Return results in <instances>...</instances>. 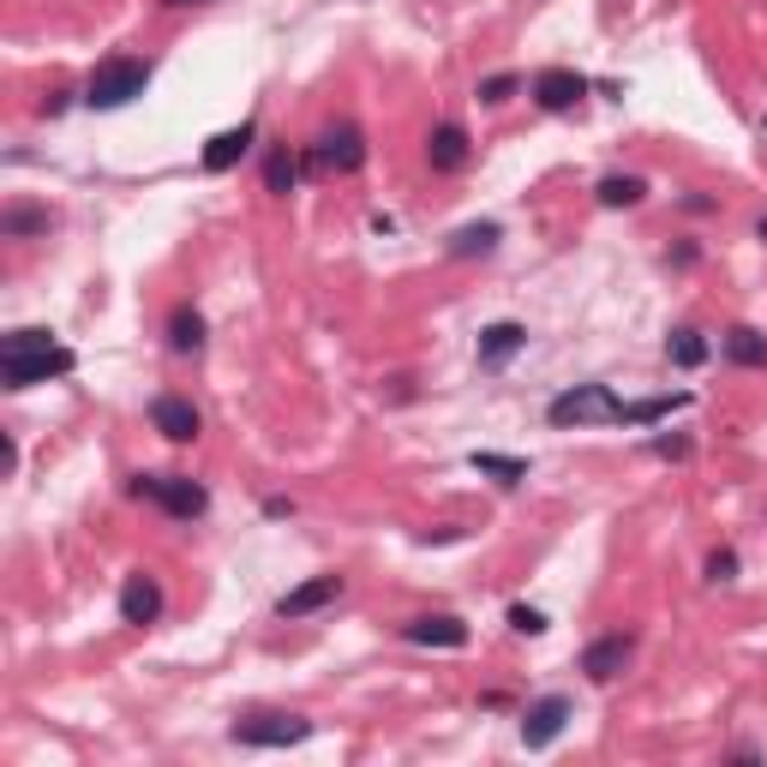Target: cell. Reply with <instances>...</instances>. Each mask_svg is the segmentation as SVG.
Listing matches in <instances>:
<instances>
[{"label":"cell","mask_w":767,"mask_h":767,"mask_svg":"<svg viewBox=\"0 0 767 767\" xmlns=\"http://www.w3.org/2000/svg\"><path fill=\"white\" fill-rule=\"evenodd\" d=\"M252 139H258L252 120H240V127L216 132V139L204 144V169H210V174H228V169H235V162L246 156V150H252Z\"/></svg>","instance_id":"9a60e30c"},{"label":"cell","mask_w":767,"mask_h":767,"mask_svg":"<svg viewBox=\"0 0 767 767\" xmlns=\"http://www.w3.org/2000/svg\"><path fill=\"white\" fill-rule=\"evenodd\" d=\"M43 228H48V210H36V204H7V210H0V235L7 240L43 235Z\"/></svg>","instance_id":"44dd1931"},{"label":"cell","mask_w":767,"mask_h":767,"mask_svg":"<svg viewBox=\"0 0 767 767\" xmlns=\"http://www.w3.org/2000/svg\"><path fill=\"white\" fill-rule=\"evenodd\" d=\"M331 599H342V575H312V582L288 587L277 599V618H312V612H324Z\"/></svg>","instance_id":"7c38bea8"},{"label":"cell","mask_w":767,"mask_h":767,"mask_svg":"<svg viewBox=\"0 0 767 767\" xmlns=\"http://www.w3.org/2000/svg\"><path fill=\"white\" fill-rule=\"evenodd\" d=\"M402 636L414 641V648H468V624L450 618V612H437V618H408Z\"/></svg>","instance_id":"4fadbf2b"},{"label":"cell","mask_w":767,"mask_h":767,"mask_svg":"<svg viewBox=\"0 0 767 767\" xmlns=\"http://www.w3.org/2000/svg\"><path fill=\"white\" fill-rule=\"evenodd\" d=\"M666 354H671V366H702L707 360V336L702 331H671Z\"/></svg>","instance_id":"cb8c5ba5"},{"label":"cell","mask_w":767,"mask_h":767,"mask_svg":"<svg viewBox=\"0 0 767 767\" xmlns=\"http://www.w3.org/2000/svg\"><path fill=\"white\" fill-rule=\"evenodd\" d=\"M162 618V587H156V575H144V570H132L127 582H120V624H156Z\"/></svg>","instance_id":"8fae6325"},{"label":"cell","mask_w":767,"mask_h":767,"mask_svg":"<svg viewBox=\"0 0 767 767\" xmlns=\"http://www.w3.org/2000/svg\"><path fill=\"white\" fill-rule=\"evenodd\" d=\"M629 653H636V636H624V629H612V636H599V641H587L582 648V671L594 683H612L618 671L629 666Z\"/></svg>","instance_id":"30bf717a"},{"label":"cell","mask_w":767,"mask_h":767,"mask_svg":"<svg viewBox=\"0 0 767 767\" xmlns=\"http://www.w3.org/2000/svg\"><path fill=\"white\" fill-rule=\"evenodd\" d=\"M132 498H156L174 522H192V516L210 510V491L186 474H132Z\"/></svg>","instance_id":"277c9868"},{"label":"cell","mask_w":767,"mask_h":767,"mask_svg":"<svg viewBox=\"0 0 767 767\" xmlns=\"http://www.w3.org/2000/svg\"><path fill=\"white\" fill-rule=\"evenodd\" d=\"M73 366H78V354L61 348L48 331H12V336H0V384H7V390H31V384L66 378Z\"/></svg>","instance_id":"6da1fadb"},{"label":"cell","mask_w":767,"mask_h":767,"mask_svg":"<svg viewBox=\"0 0 767 767\" xmlns=\"http://www.w3.org/2000/svg\"><path fill=\"white\" fill-rule=\"evenodd\" d=\"M594 198L606 204V210H629V204L648 198V181H636V174H606V181L594 186Z\"/></svg>","instance_id":"ac0fdd59"},{"label":"cell","mask_w":767,"mask_h":767,"mask_svg":"<svg viewBox=\"0 0 767 767\" xmlns=\"http://www.w3.org/2000/svg\"><path fill=\"white\" fill-rule=\"evenodd\" d=\"M150 426L169 437V444H192V437L204 432V420H198V408H192L186 396L162 390V396H150Z\"/></svg>","instance_id":"52a82bcc"},{"label":"cell","mask_w":767,"mask_h":767,"mask_svg":"<svg viewBox=\"0 0 767 767\" xmlns=\"http://www.w3.org/2000/svg\"><path fill=\"white\" fill-rule=\"evenodd\" d=\"M756 235H761V240H767V216H761V228H756Z\"/></svg>","instance_id":"4dcf8cb0"},{"label":"cell","mask_w":767,"mask_h":767,"mask_svg":"<svg viewBox=\"0 0 767 767\" xmlns=\"http://www.w3.org/2000/svg\"><path fill=\"white\" fill-rule=\"evenodd\" d=\"M150 90V61H132V54H115V61H102L90 73L85 85V102L90 108H127L132 96Z\"/></svg>","instance_id":"3957f363"},{"label":"cell","mask_w":767,"mask_h":767,"mask_svg":"<svg viewBox=\"0 0 767 767\" xmlns=\"http://www.w3.org/2000/svg\"><path fill=\"white\" fill-rule=\"evenodd\" d=\"M240 749H288V744H306L312 737V720L300 714H252V720H235L228 725Z\"/></svg>","instance_id":"5b68a950"},{"label":"cell","mask_w":767,"mask_h":767,"mask_svg":"<svg viewBox=\"0 0 767 767\" xmlns=\"http://www.w3.org/2000/svg\"><path fill=\"white\" fill-rule=\"evenodd\" d=\"M570 714H575V707H570V695H540V702H533L528 714H522V744H528V749L558 744V732L570 725Z\"/></svg>","instance_id":"ba28073f"},{"label":"cell","mask_w":767,"mask_h":767,"mask_svg":"<svg viewBox=\"0 0 767 767\" xmlns=\"http://www.w3.org/2000/svg\"><path fill=\"white\" fill-rule=\"evenodd\" d=\"M707 582H737V552H714V558H707Z\"/></svg>","instance_id":"83f0119b"},{"label":"cell","mask_w":767,"mask_h":767,"mask_svg":"<svg viewBox=\"0 0 767 767\" xmlns=\"http://www.w3.org/2000/svg\"><path fill=\"white\" fill-rule=\"evenodd\" d=\"M725 360H737V366H767V336L749 331V324L725 331Z\"/></svg>","instance_id":"d6986e66"},{"label":"cell","mask_w":767,"mask_h":767,"mask_svg":"<svg viewBox=\"0 0 767 767\" xmlns=\"http://www.w3.org/2000/svg\"><path fill=\"white\" fill-rule=\"evenodd\" d=\"M426 162L437 174H456L462 162H468V132H462L456 120H437L432 139H426Z\"/></svg>","instance_id":"5bb4252c"},{"label":"cell","mask_w":767,"mask_h":767,"mask_svg":"<svg viewBox=\"0 0 767 767\" xmlns=\"http://www.w3.org/2000/svg\"><path fill=\"white\" fill-rule=\"evenodd\" d=\"M618 414H624V402L612 396V384H575V390L545 402L552 426H618Z\"/></svg>","instance_id":"7a4b0ae2"},{"label":"cell","mask_w":767,"mask_h":767,"mask_svg":"<svg viewBox=\"0 0 767 767\" xmlns=\"http://www.w3.org/2000/svg\"><path fill=\"white\" fill-rule=\"evenodd\" d=\"M498 240H504L498 223H468L456 240H450V252H456V258H474V252L486 258V252H498Z\"/></svg>","instance_id":"7402d4cb"},{"label":"cell","mask_w":767,"mask_h":767,"mask_svg":"<svg viewBox=\"0 0 767 767\" xmlns=\"http://www.w3.org/2000/svg\"><path fill=\"white\" fill-rule=\"evenodd\" d=\"M653 456H671V462L690 456V437H653Z\"/></svg>","instance_id":"f1b7e54d"},{"label":"cell","mask_w":767,"mask_h":767,"mask_svg":"<svg viewBox=\"0 0 767 767\" xmlns=\"http://www.w3.org/2000/svg\"><path fill=\"white\" fill-rule=\"evenodd\" d=\"M162 7H204V0H162Z\"/></svg>","instance_id":"f546056e"},{"label":"cell","mask_w":767,"mask_h":767,"mask_svg":"<svg viewBox=\"0 0 767 767\" xmlns=\"http://www.w3.org/2000/svg\"><path fill=\"white\" fill-rule=\"evenodd\" d=\"M366 162V139H360V127H331L318 144H312V169H331V174H354Z\"/></svg>","instance_id":"8992f818"},{"label":"cell","mask_w":767,"mask_h":767,"mask_svg":"<svg viewBox=\"0 0 767 767\" xmlns=\"http://www.w3.org/2000/svg\"><path fill=\"white\" fill-rule=\"evenodd\" d=\"M468 462H474L479 474H491L498 486H516V479H528V462H522V456H498V450H474Z\"/></svg>","instance_id":"603a6c76"},{"label":"cell","mask_w":767,"mask_h":767,"mask_svg":"<svg viewBox=\"0 0 767 767\" xmlns=\"http://www.w3.org/2000/svg\"><path fill=\"white\" fill-rule=\"evenodd\" d=\"M587 96V78L570 73V66H545V73H533V102L545 108V115H564Z\"/></svg>","instance_id":"9c48e42d"},{"label":"cell","mask_w":767,"mask_h":767,"mask_svg":"<svg viewBox=\"0 0 767 767\" xmlns=\"http://www.w3.org/2000/svg\"><path fill=\"white\" fill-rule=\"evenodd\" d=\"M294 181H300V162L277 144V150L264 156V186H270V192H294Z\"/></svg>","instance_id":"d4e9b609"},{"label":"cell","mask_w":767,"mask_h":767,"mask_svg":"<svg viewBox=\"0 0 767 767\" xmlns=\"http://www.w3.org/2000/svg\"><path fill=\"white\" fill-rule=\"evenodd\" d=\"M671 408H690V390H678V396H648V402H624L618 426H653V420L671 414Z\"/></svg>","instance_id":"e0dca14e"},{"label":"cell","mask_w":767,"mask_h":767,"mask_svg":"<svg viewBox=\"0 0 767 767\" xmlns=\"http://www.w3.org/2000/svg\"><path fill=\"white\" fill-rule=\"evenodd\" d=\"M169 348L174 354H198L204 348V318L192 306H174V318H169Z\"/></svg>","instance_id":"ffe728a7"},{"label":"cell","mask_w":767,"mask_h":767,"mask_svg":"<svg viewBox=\"0 0 767 767\" xmlns=\"http://www.w3.org/2000/svg\"><path fill=\"white\" fill-rule=\"evenodd\" d=\"M516 85H522V78H516V73H491L486 85H479V102H486V108L510 102V96H516Z\"/></svg>","instance_id":"484cf974"},{"label":"cell","mask_w":767,"mask_h":767,"mask_svg":"<svg viewBox=\"0 0 767 767\" xmlns=\"http://www.w3.org/2000/svg\"><path fill=\"white\" fill-rule=\"evenodd\" d=\"M516 348H528V331H522V324L504 318V324H486V331H479V366H504Z\"/></svg>","instance_id":"2e32d148"},{"label":"cell","mask_w":767,"mask_h":767,"mask_svg":"<svg viewBox=\"0 0 767 767\" xmlns=\"http://www.w3.org/2000/svg\"><path fill=\"white\" fill-rule=\"evenodd\" d=\"M510 629H516V636H540V629H545V612H533V606H510Z\"/></svg>","instance_id":"4316f807"}]
</instances>
